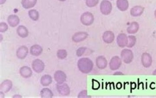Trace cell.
I'll return each instance as SVG.
<instances>
[{
    "label": "cell",
    "instance_id": "obj_1",
    "mask_svg": "<svg viewBox=\"0 0 156 98\" xmlns=\"http://www.w3.org/2000/svg\"><path fill=\"white\" fill-rule=\"evenodd\" d=\"M78 67L82 73H88L93 69V63L89 58H82L78 61Z\"/></svg>",
    "mask_w": 156,
    "mask_h": 98
},
{
    "label": "cell",
    "instance_id": "obj_2",
    "mask_svg": "<svg viewBox=\"0 0 156 98\" xmlns=\"http://www.w3.org/2000/svg\"><path fill=\"white\" fill-rule=\"evenodd\" d=\"M80 20L84 25L88 26L92 25L94 21V16L90 12H85L81 15Z\"/></svg>",
    "mask_w": 156,
    "mask_h": 98
},
{
    "label": "cell",
    "instance_id": "obj_3",
    "mask_svg": "<svg viewBox=\"0 0 156 98\" xmlns=\"http://www.w3.org/2000/svg\"><path fill=\"white\" fill-rule=\"evenodd\" d=\"M121 58L123 62L126 64H130L133 61L134 55L131 50L124 49L121 52Z\"/></svg>",
    "mask_w": 156,
    "mask_h": 98
},
{
    "label": "cell",
    "instance_id": "obj_4",
    "mask_svg": "<svg viewBox=\"0 0 156 98\" xmlns=\"http://www.w3.org/2000/svg\"><path fill=\"white\" fill-rule=\"evenodd\" d=\"M112 9V3L108 0H103L100 5V11L104 15H107L110 14Z\"/></svg>",
    "mask_w": 156,
    "mask_h": 98
},
{
    "label": "cell",
    "instance_id": "obj_5",
    "mask_svg": "<svg viewBox=\"0 0 156 98\" xmlns=\"http://www.w3.org/2000/svg\"><path fill=\"white\" fill-rule=\"evenodd\" d=\"M122 65V60L119 57L115 56L113 57L109 63V67L111 70H118Z\"/></svg>",
    "mask_w": 156,
    "mask_h": 98
},
{
    "label": "cell",
    "instance_id": "obj_6",
    "mask_svg": "<svg viewBox=\"0 0 156 98\" xmlns=\"http://www.w3.org/2000/svg\"><path fill=\"white\" fill-rule=\"evenodd\" d=\"M58 92L62 96H68L70 93V88L66 83H60L56 85Z\"/></svg>",
    "mask_w": 156,
    "mask_h": 98
},
{
    "label": "cell",
    "instance_id": "obj_7",
    "mask_svg": "<svg viewBox=\"0 0 156 98\" xmlns=\"http://www.w3.org/2000/svg\"><path fill=\"white\" fill-rule=\"evenodd\" d=\"M32 68L37 73H41L44 69V64L41 60L38 59H36L33 62Z\"/></svg>",
    "mask_w": 156,
    "mask_h": 98
},
{
    "label": "cell",
    "instance_id": "obj_8",
    "mask_svg": "<svg viewBox=\"0 0 156 98\" xmlns=\"http://www.w3.org/2000/svg\"><path fill=\"white\" fill-rule=\"evenodd\" d=\"M141 63L144 67L148 68L151 67L152 64L151 56L147 53H144L141 56Z\"/></svg>",
    "mask_w": 156,
    "mask_h": 98
},
{
    "label": "cell",
    "instance_id": "obj_9",
    "mask_svg": "<svg viewBox=\"0 0 156 98\" xmlns=\"http://www.w3.org/2000/svg\"><path fill=\"white\" fill-rule=\"evenodd\" d=\"M117 44L121 48H124L127 46L128 42V37L125 33H120L117 36Z\"/></svg>",
    "mask_w": 156,
    "mask_h": 98
},
{
    "label": "cell",
    "instance_id": "obj_10",
    "mask_svg": "<svg viewBox=\"0 0 156 98\" xmlns=\"http://www.w3.org/2000/svg\"><path fill=\"white\" fill-rule=\"evenodd\" d=\"M88 36V34L84 32H76L73 35L72 39L75 42H80L86 39Z\"/></svg>",
    "mask_w": 156,
    "mask_h": 98
},
{
    "label": "cell",
    "instance_id": "obj_11",
    "mask_svg": "<svg viewBox=\"0 0 156 98\" xmlns=\"http://www.w3.org/2000/svg\"><path fill=\"white\" fill-rule=\"evenodd\" d=\"M115 35L112 32L107 31L104 33L102 39L107 44L111 43L115 39Z\"/></svg>",
    "mask_w": 156,
    "mask_h": 98
},
{
    "label": "cell",
    "instance_id": "obj_12",
    "mask_svg": "<svg viewBox=\"0 0 156 98\" xmlns=\"http://www.w3.org/2000/svg\"><path fill=\"white\" fill-rule=\"evenodd\" d=\"M107 64L106 59L103 56H98L96 59V65L99 69H104L106 68Z\"/></svg>",
    "mask_w": 156,
    "mask_h": 98
},
{
    "label": "cell",
    "instance_id": "obj_13",
    "mask_svg": "<svg viewBox=\"0 0 156 98\" xmlns=\"http://www.w3.org/2000/svg\"><path fill=\"white\" fill-rule=\"evenodd\" d=\"M12 87V82L11 80L7 79L2 83L0 86V90L2 92L7 93L11 90Z\"/></svg>",
    "mask_w": 156,
    "mask_h": 98
},
{
    "label": "cell",
    "instance_id": "obj_14",
    "mask_svg": "<svg viewBox=\"0 0 156 98\" xmlns=\"http://www.w3.org/2000/svg\"><path fill=\"white\" fill-rule=\"evenodd\" d=\"M144 10V8L142 6H134L131 9L130 13L131 16L133 17H138L143 13Z\"/></svg>",
    "mask_w": 156,
    "mask_h": 98
},
{
    "label": "cell",
    "instance_id": "obj_15",
    "mask_svg": "<svg viewBox=\"0 0 156 98\" xmlns=\"http://www.w3.org/2000/svg\"><path fill=\"white\" fill-rule=\"evenodd\" d=\"M28 53V49L25 46H22L17 49V56L18 59H25Z\"/></svg>",
    "mask_w": 156,
    "mask_h": 98
},
{
    "label": "cell",
    "instance_id": "obj_16",
    "mask_svg": "<svg viewBox=\"0 0 156 98\" xmlns=\"http://www.w3.org/2000/svg\"><path fill=\"white\" fill-rule=\"evenodd\" d=\"M54 79L58 83L64 82L66 81V75L63 71L58 70L54 74Z\"/></svg>",
    "mask_w": 156,
    "mask_h": 98
},
{
    "label": "cell",
    "instance_id": "obj_17",
    "mask_svg": "<svg viewBox=\"0 0 156 98\" xmlns=\"http://www.w3.org/2000/svg\"><path fill=\"white\" fill-rule=\"evenodd\" d=\"M118 8L121 11H126L129 7L128 0H117L116 2Z\"/></svg>",
    "mask_w": 156,
    "mask_h": 98
},
{
    "label": "cell",
    "instance_id": "obj_18",
    "mask_svg": "<svg viewBox=\"0 0 156 98\" xmlns=\"http://www.w3.org/2000/svg\"><path fill=\"white\" fill-rule=\"evenodd\" d=\"M20 73L22 77L24 78H29L31 76L32 71L29 67L23 66L20 68Z\"/></svg>",
    "mask_w": 156,
    "mask_h": 98
},
{
    "label": "cell",
    "instance_id": "obj_19",
    "mask_svg": "<svg viewBox=\"0 0 156 98\" xmlns=\"http://www.w3.org/2000/svg\"><path fill=\"white\" fill-rule=\"evenodd\" d=\"M8 21L10 26L14 27L19 24L20 19L16 15H11L8 17Z\"/></svg>",
    "mask_w": 156,
    "mask_h": 98
},
{
    "label": "cell",
    "instance_id": "obj_20",
    "mask_svg": "<svg viewBox=\"0 0 156 98\" xmlns=\"http://www.w3.org/2000/svg\"><path fill=\"white\" fill-rule=\"evenodd\" d=\"M139 29V24L136 22H133L131 23L129 27L127 28V31L129 34H135L137 32Z\"/></svg>",
    "mask_w": 156,
    "mask_h": 98
},
{
    "label": "cell",
    "instance_id": "obj_21",
    "mask_svg": "<svg viewBox=\"0 0 156 98\" xmlns=\"http://www.w3.org/2000/svg\"><path fill=\"white\" fill-rule=\"evenodd\" d=\"M17 33L20 37L24 38L28 36L29 32L28 29L23 25H20L17 29Z\"/></svg>",
    "mask_w": 156,
    "mask_h": 98
},
{
    "label": "cell",
    "instance_id": "obj_22",
    "mask_svg": "<svg viewBox=\"0 0 156 98\" xmlns=\"http://www.w3.org/2000/svg\"><path fill=\"white\" fill-rule=\"evenodd\" d=\"M43 52V49L41 46L38 45L33 46L30 48V54L32 56H39L41 55Z\"/></svg>",
    "mask_w": 156,
    "mask_h": 98
},
{
    "label": "cell",
    "instance_id": "obj_23",
    "mask_svg": "<svg viewBox=\"0 0 156 98\" xmlns=\"http://www.w3.org/2000/svg\"><path fill=\"white\" fill-rule=\"evenodd\" d=\"M37 2V0H22L21 4L23 8L29 9L33 8Z\"/></svg>",
    "mask_w": 156,
    "mask_h": 98
},
{
    "label": "cell",
    "instance_id": "obj_24",
    "mask_svg": "<svg viewBox=\"0 0 156 98\" xmlns=\"http://www.w3.org/2000/svg\"><path fill=\"white\" fill-rule=\"evenodd\" d=\"M41 82L44 86H48L52 82V77L50 75H44L41 78Z\"/></svg>",
    "mask_w": 156,
    "mask_h": 98
},
{
    "label": "cell",
    "instance_id": "obj_25",
    "mask_svg": "<svg viewBox=\"0 0 156 98\" xmlns=\"http://www.w3.org/2000/svg\"><path fill=\"white\" fill-rule=\"evenodd\" d=\"M41 98H51L53 97V93L49 89L44 88L41 91Z\"/></svg>",
    "mask_w": 156,
    "mask_h": 98
},
{
    "label": "cell",
    "instance_id": "obj_26",
    "mask_svg": "<svg viewBox=\"0 0 156 98\" xmlns=\"http://www.w3.org/2000/svg\"><path fill=\"white\" fill-rule=\"evenodd\" d=\"M29 15L32 20L37 21L39 18L38 12L36 10H31L29 11Z\"/></svg>",
    "mask_w": 156,
    "mask_h": 98
},
{
    "label": "cell",
    "instance_id": "obj_27",
    "mask_svg": "<svg viewBox=\"0 0 156 98\" xmlns=\"http://www.w3.org/2000/svg\"><path fill=\"white\" fill-rule=\"evenodd\" d=\"M128 37V42L126 46L128 48H132L134 46L136 42V39L134 35H129Z\"/></svg>",
    "mask_w": 156,
    "mask_h": 98
},
{
    "label": "cell",
    "instance_id": "obj_28",
    "mask_svg": "<svg viewBox=\"0 0 156 98\" xmlns=\"http://www.w3.org/2000/svg\"><path fill=\"white\" fill-rule=\"evenodd\" d=\"M67 53L66 51L65 50L61 49L59 50L57 52V56L58 59H65L67 57Z\"/></svg>",
    "mask_w": 156,
    "mask_h": 98
},
{
    "label": "cell",
    "instance_id": "obj_29",
    "mask_svg": "<svg viewBox=\"0 0 156 98\" xmlns=\"http://www.w3.org/2000/svg\"><path fill=\"white\" fill-rule=\"evenodd\" d=\"M99 0H87L86 4L89 8L95 7L98 4Z\"/></svg>",
    "mask_w": 156,
    "mask_h": 98
},
{
    "label": "cell",
    "instance_id": "obj_30",
    "mask_svg": "<svg viewBox=\"0 0 156 98\" xmlns=\"http://www.w3.org/2000/svg\"><path fill=\"white\" fill-rule=\"evenodd\" d=\"M87 50V48L82 47L79 48L76 51V55L78 57L83 56Z\"/></svg>",
    "mask_w": 156,
    "mask_h": 98
},
{
    "label": "cell",
    "instance_id": "obj_31",
    "mask_svg": "<svg viewBox=\"0 0 156 98\" xmlns=\"http://www.w3.org/2000/svg\"><path fill=\"white\" fill-rule=\"evenodd\" d=\"M8 26L5 22H1L0 23V32H5L8 30Z\"/></svg>",
    "mask_w": 156,
    "mask_h": 98
},
{
    "label": "cell",
    "instance_id": "obj_32",
    "mask_svg": "<svg viewBox=\"0 0 156 98\" xmlns=\"http://www.w3.org/2000/svg\"><path fill=\"white\" fill-rule=\"evenodd\" d=\"M78 97L79 98H91V97L87 95V90H83L79 93Z\"/></svg>",
    "mask_w": 156,
    "mask_h": 98
},
{
    "label": "cell",
    "instance_id": "obj_33",
    "mask_svg": "<svg viewBox=\"0 0 156 98\" xmlns=\"http://www.w3.org/2000/svg\"><path fill=\"white\" fill-rule=\"evenodd\" d=\"M114 75H124V73L121 72H116L114 73Z\"/></svg>",
    "mask_w": 156,
    "mask_h": 98
},
{
    "label": "cell",
    "instance_id": "obj_34",
    "mask_svg": "<svg viewBox=\"0 0 156 98\" xmlns=\"http://www.w3.org/2000/svg\"><path fill=\"white\" fill-rule=\"evenodd\" d=\"M6 0H0V4L2 5L5 2Z\"/></svg>",
    "mask_w": 156,
    "mask_h": 98
},
{
    "label": "cell",
    "instance_id": "obj_35",
    "mask_svg": "<svg viewBox=\"0 0 156 98\" xmlns=\"http://www.w3.org/2000/svg\"><path fill=\"white\" fill-rule=\"evenodd\" d=\"M153 74L154 75H156V70L154 71Z\"/></svg>",
    "mask_w": 156,
    "mask_h": 98
},
{
    "label": "cell",
    "instance_id": "obj_36",
    "mask_svg": "<svg viewBox=\"0 0 156 98\" xmlns=\"http://www.w3.org/2000/svg\"><path fill=\"white\" fill-rule=\"evenodd\" d=\"M154 15H155V17L156 18V10H155V12H154Z\"/></svg>",
    "mask_w": 156,
    "mask_h": 98
},
{
    "label": "cell",
    "instance_id": "obj_37",
    "mask_svg": "<svg viewBox=\"0 0 156 98\" xmlns=\"http://www.w3.org/2000/svg\"><path fill=\"white\" fill-rule=\"evenodd\" d=\"M59 1H61V2H64V1H66V0H59Z\"/></svg>",
    "mask_w": 156,
    "mask_h": 98
}]
</instances>
